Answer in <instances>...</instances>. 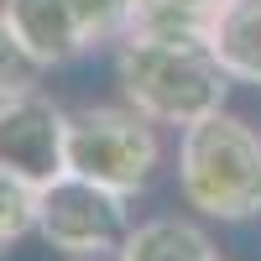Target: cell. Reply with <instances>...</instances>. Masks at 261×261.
Wrapping results in <instances>:
<instances>
[{
	"label": "cell",
	"mask_w": 261,
	"mask_h": 261,
	"mask_svg": "<svg viewBox=\"0 0 261 261\" xmlns=\"http://www.w3.org/2000/svg\"><path fill=\"white\" fill-rule=\"evenodd\" d=\"M115 79L125 99L146 120L162 125H188L209 110H225L230 73L214 58L209 37H151V32H125L115 47Z\"/></svg>",
	"instance_id": "1"
},
{
	"label": "cell",
	"mask_w": 261,
	"mask_h": 261,
	"mask_svg": "<svg viewBox=\"0 0 261 261\" xmlns=\"http://www.w3.org/2000/svg\"><path fill=\"white\" fill-rule=\"evenodd\" d=\"M178 188L188 209L209 220L261 214V130L230 110H209L183 125L178 141Z\"/></svg>",
	"instance_id": "2"
},
{
	"label": "cell",
	"mask_w": 261,
	"mask_h": 261,
	"mask_svg": "<svg viewBox=\"0 0 261 261\" xmlns=\"http://www.w3.org/2000/svg\"><path fill=\"white\" fill-rule=\"evenodd\" d=\"M162 162V141L136 105H84L68 110V172L115 193H141Z\"/></svg>",
	"instance_id": "3"
},
{
	"label": "cell",
	"mask_w": 261,
	"mask_h": 261,
	"mask_svg": "<svg viewBox=\"0 0 261 261\" xmlns=\"http://www.w3.org/2000/svg\"><path fill=\"white\" fill-rule=\"evenodd\" d=\"M37 230L47 235V246L73 256V261H99L115 256L125 241V193L105 188L94 178L63 172L47 188H37Z\"/></svg>",
	"instance_id": "4"
},
{
	"label": "cell",
	"mask_w": 261,
	"mask_h": 261,
	"mask_svg": "<svg viewBox=\"0 0 261 261\" xmlns=\"http://www.w3.org/2000/svg\"><path fill=\"white\" fill-rule=\"evenodd\" d=\"M0 167L27 188H47L68 172V110L53 94L27 84L0 99Z\"/></svg>",
	"instance_id": "5"
},
{
	"label": "cell",
	"mask_w": 261,
	"mask_h": 261,
	"mask_svg": "<svg viewBox=\"0 0 261 261\" xmlns=\"http://www.w3.org/2000/svg\"><path fill=\"white\" fill-rule=\"evenodd\" d=\"M0 16H6L16 47L32 58V68H63L89 47L68 0H6Z\"/></svg>",
	"instance_id": "6"
},
{
	"label": "cell",
	"mask_w": 261,
	"mask_h": 261,
	"mask_svg": "<svg viewBox=\"0 0 261 261\" xmlns=\"http://www.w3.org/2000/svg\"><path fill=\"white\" fill-rule=\"evenodd\" d=\"M209 47L235 84L261 89V0H220L209 16Z\"/></svg>",
	"instance_id": "7"
},
{
	"label": "cell",
	"mask_w": 261,
	"mask_h": 261,
	"mask_svg": "<svg viewBox=\"0 0 261 261\" xmlns=\"http://www.w3.org/2000/svg\"><path fill=\"white\" fill-rule=\"evenodd\" d=\"M115 256L120 261H220L214 241L188 220H146L136 230H125Z\"/></svg>",
	"instance_id": "8"
},
{
	"label": "cell",
	"mask_w": 261,
	"mask_h": 261,
	"mask_svg": "<svg viewBox=\"0 0 261 261\" xmlns=\"http://www.w3.org/2000/svg\"><path fill=\"white\" fill-rule=\"evenodd\" d=\"M27 230H37V188H27L0 167V261L11 256V246Z\"/></svg>",
	"instance_id": "9"
},
{
	"label": "cell",
	"mask_w": 261,
	"mask_h": 261,
	"mask_svg": "<svg viewBox=\"0 0 261 261\" xmlns=\"http://www.w3.org/2000/svg\"><path fill=\"white\" fill-rule=\"evenodd\" d=\"M68 6H73V16H79L84 42L99 47V42H120V32H125L136 0H68Z\"/></svg>",
	"instance_id": "10"
},
{
	"label": "cell",
	"mask_w": 261,
	"mask_h": 261,
	"mask_svg": "<svg viewBox=\"0 0 261 261\" xmlns=\"http://www.w3.org/2000/svg\"><path fill=\"white\" fill-rule=\"evenodd\" d=\"M32 84V58L16 47V37L6 27V16H0V99L16 94V89H27Z\"/></svg>",
	"instance_id": "11"
},
{
	"label": "cell",
	"mask_w": 261,
	"mask_h": 261,
	"mask_svg": "<svg viewBox=\"0 0 261 261\" xmlns=\"http://www.w3.org/2000/svg\"><path fill=\"white\" fill-rule=\"evenodd\" d=\"M172 6H188V11H214L220 0H172Z\"/></svg>",
	"instance_id": "12"
}]
</instances>
